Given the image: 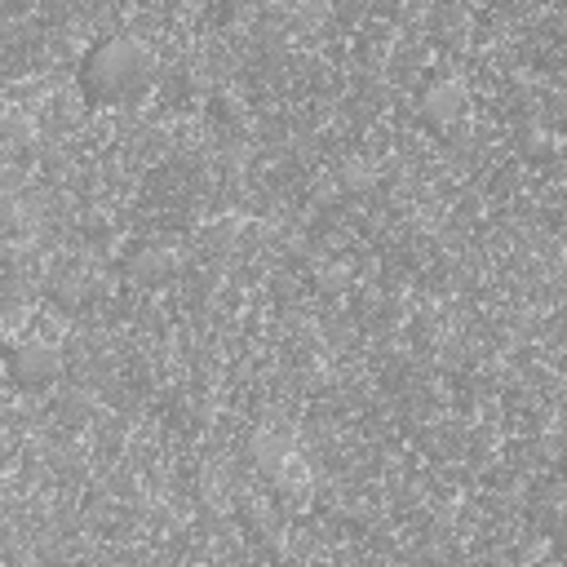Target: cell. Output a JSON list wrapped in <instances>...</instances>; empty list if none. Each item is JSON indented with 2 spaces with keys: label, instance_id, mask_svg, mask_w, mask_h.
I'll list each match as a JSON object with an SVG mask.
<instances>
[{
  "label": "cell",
  "instance_id": "cell-1",
  "mask_svg": "<svg viewBox=\"0 0 567 567\" xmlns=\"http://www.w3.org/2000/svg\"><path fill=\"white\" fill-rule=\"evenodd\" d=\"M151 71H155L151 49L137 44V40H120V35H115V40L93 44V53H89L84 66H80V80H84V93H89L93 102L120 106V102L146 93Z\"/></svg>",
  "mask_w": 567,
  "mask_h": 567
},
{
  "label": "cell",
  "instance_id": "cell-2",
  "mask_svg": "<svg viewBox=\"0 0 567 567\" xmlns=\"http://www.w3.org/2000/svg\"><path fill=\"white\" fill-rule=\"evenodd\" d=\"M9 372H13V381L18 385H44L53 372H58V354L44 346V341H22V346H13V354H9Z\"/></svg>",
  "mask_w": 567,
  "mask_h": 567
},
{
  "label": "cell",
  "instance_id": "cell-3",
  "mask_svg": "<svg viewBox=\"0 0 567 567\" xmlns=\"http://www.w3.org/2000/svg\"><path fill=\"white\" fill-rule=\"evenodd\" d=\"M461 115H465V93L456 84H439L425 93V120L434 128H443L447 120H461Z\"/></svg>",
  "mask_w": 567,
  "mask_h": 567
}]
</instances>
